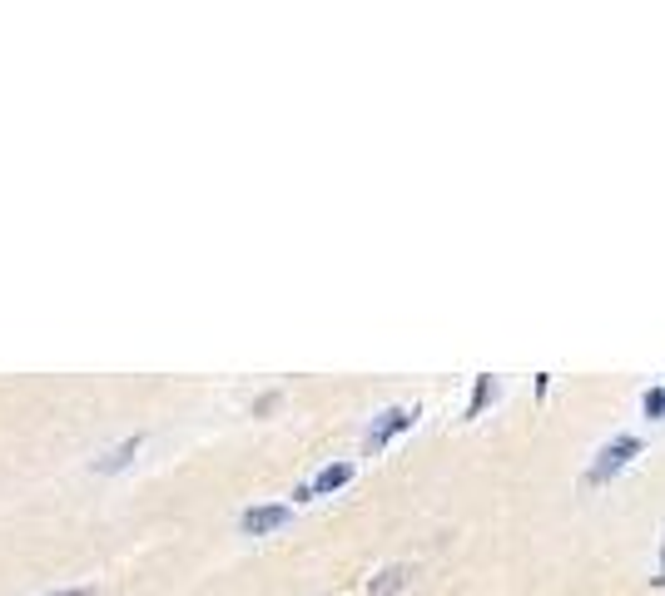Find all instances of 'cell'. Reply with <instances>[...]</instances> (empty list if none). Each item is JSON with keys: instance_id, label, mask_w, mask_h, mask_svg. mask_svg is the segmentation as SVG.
<instances>
[{"instance_id": "obj_1", "label": "cell", "mask_w": 665, "mask_h": 596, "mask_svg": "<svg viewBox=\"0 0 665 596\" xmlns=\"http://www.w3.org/2000/svg\"><path fill=\"white\" fill-rule=\"evenodd\" d=\"M631 457H641V438H616V443H606L601 452H596V462H591L586 482H606V477H616Z\"/></svg>"}, {"instance_id": "obj_2", "label": "cell", "mask_w": 665, "mask_h": 596, "mask_svg": "<svg viewBox=\"0 0 665 596\" xmlns=\"http://www.w3.org/2000/svg\"><path fill=\"white\" fill-rule=\"evenodd\" d=\"M412 423H417V408H383V413H378V423L368 428L363 447H368V452H383V447L393 443L398 433H407Z\"/></svg>"}, {"instance_id": "obj_3", "label": "cell", "mask_w": 665, "mask_h": 596, "mask_svg": "<svg viewBox=\"0 0 665 596\" xmlns=\"http://www.w3.org/2000/svg\"><path fill=\"white\" fill-rule=\"evenodd\" d=\"M348 482H353V462H333V467H323V472H318L313 482H303V487H298L293 497H298V502H313V497H333V492H338V487H348Z\"/></svg>"}, {"instance_id": "obj_4", "label": "cell", "mask_w": 665, "mask_h": 596, "mask_svg": "<svg viewBox=\"0 0 665 596\" xmlns=\"http://www.w3.org/2000/svg\"><path fill=\"white\" fill-rule=\"evenodd\" d=\"M293 512L283 507V502H268V507H249L244 517H239V532L244 537H268V532H278L283 522H288Z\"/></svg>"}, {"instance_id": "obj_5", "label": "cell", "mask_w": 665, "mask_h": 596, "mask_svg": "<svg viewBox=\"0 0 665 596\" xmlns=\"http://www.w3.org/2000/svg\"><path fill=\"white\" fill-rule=\"evenodd\" d=\"M407 582H412V567L393 562V567H383V572H378V577L368 582V592H363V596H398Z\"/></svg>"}, {"instance_id": "obj_6", "label": "cell", "mask_w": 665, "mask_h": 596, "mask_svg": "<svg viewBox=\"0 0 665 596\" xmlns=\"http://www.w3.org/2000/svg\"><path fill=\"white\" fill-rule=\"evenodd\" d=\"M139 447H144V438L134 433V438H125V443H120V447H110V452H100V457H95L90 467H95V472H120V467H130V457H134V452H139Z\"/></svg>"}, {"instance_id": "obj_7", "label": "cell", "mask_w": 665, "mask_h": 596, "mask_svg": "<svg viewBox=\"0 0 665 596\" xmlns=\"http://www.w3.org/2000/svg\"><path fill=\"white\" fill-rule=\"evenodd\" d=\"M492 393H497V388H492V378L482 373V378L472 383V403H467V418H482V408L492 403Z\"/></svg>"}, {"instance_id": "obj_8", "label": "cell", "mask_w": 665, "mask_h": 596, "mask_svg": "<svg viewBox=\"0 0 665 596\" xmlns=\"http://www.w3.org/2000/svg\"><path fill=\"white\" fill-rule=\"evenodd\" d=\"M641 413H646V418H665V388H646Z\"/></svg>"}, {"instance_id": "obj_9", "label": "cell", "mask_w": 665, "mask_h": 596, "mask_svg": "<svg viewBox=\"0 0 665 596\" xmlns=\"http://www.w3.org/2000/svg\"><path fill=\"white\" fill-rule=\"evenodd\" d=\"M50 596H95L90 587H80V592H50Z\"/></svg>"}, {"instance_id": "obj_10", "label": "cell", "mask_w": 665, "mask_h": 596, "mask_svg": "<svg viewBox=\"0 0 665 596\" xmlns=\"http://www.w3.org/2000/svg\"><path fill=\"white\" fill-rule=\"evenodd\" d=\"M656 582H661V587H665V547H661V577H656Z\"/></svg>"}]
</instances>
